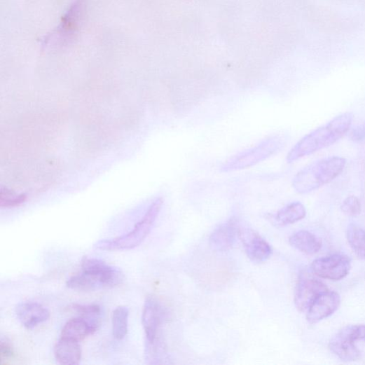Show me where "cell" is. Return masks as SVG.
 Returning <instances> with one entry per match:
<instances>
[{
	"label": "cell",
	"mask_w": 365,
	"mask_h": 365,
	"mask_svg": "<svg viewBox=\"0 0 365 365\" xmlns=\"http://www.w3.org/2000/svg\"><path fill=\"white\" fill-rule=\"evenodd\" d=\"M13 354L14 350L11 342L6 339H3L0 343V359H1V362L4 359L13 357Z\"/></svg>",
	"instance_id": "obj_23"
},
{
	"label": "cell",
	"mask_w": 365,
	"mask_h": 365,
	"mask_svg": "<svg viewBox=\"0 0 365 365\" xmlns=\"http://www.w3.org/2000/svg\"><path fill=\"white\" fill-rule=\"evenodd\" d=\"M239 226L237 221L233 218L216 228L209 238L212 249L221 252L230 250L238 234Z\"/></svg>",
	"instance_id": "obj_13"
},
{
	"label": "cell",
	"mask_w": 365,
	"mask_h": 365,
	"mask_svg": "<svg viewBox=\"0 0 365 365\" xmlns=\"http://www.w3.org/2000/svg\"><path fill=\"white\" fill-rule=\"evenodd\" d=\"M350 269V259L340 254L316 259L312 264V270L316 275L335 281L344 279Z\"/></svg>",
	"instance_id": "obj_7"
},
{
	"label": "cell",
	"mask_w": 365,
	"mask_h": 365,
	"mask_svg": "<svg viewBox=\"0 0 365 365\" xmlns=\"http://www.w3.org/2000/svg\"><path fill=\"white\" fill-rule=\"evenodd\" d=\"M71 308L75 312L84 315H97L101 312V308L98 305L73 304Z\"/></svg>",
	"instance_id": "obj_22"
},
{
	"label": "cell",
	"mask_w": 365,
	"mask_h": 365,
	"mask_svg": "<svg viewBox=\"0 0 365 365\" xmlns=\"http://www.w3.org/2000/svg\"><path fill=\"white\" fill-rule=\"evenodd\" d=\"M97 326L83 317H75L67 322L62 331L61 337L80 342L92 335Z\"/></svg>",
	"instance_id": "obj_14"
},
{
	"label": "cell",
	"mask_w": 365,
	"mask_h": 365,
	"mask_svg": "<svg viewBox=\"0 0 365 365\" xmlns=\"http://www.w3.org/2000/svg\"><path fill=\"white\" fill-rule=\"evenodd\" d=\"M130 310L126 306H118L112 314V333L118 340L124 339L128 335Z\"/></svg>",
	"instance_id": "obj_18"
},
{
	"label": "cell",
	"mask_w": 365,
	"mask_h": 365,
	"mask_svg": "<svg viewBox=\"0 0 365 365\" xmlns=\"http://www.w3.org/2000/svg\"><path fill=\"white\" fill-rule=\"evenodd\" d=\"M287 143V139L282 135L270 136L256 146L229 158L221 165L220 170L231 172L254 167L280 152Z\"/></svg>",
	"instance_id": "obj_5"
},
{
	"label": "cell",
	"mask_w": 365,
	"mask_h": 365,
	"mask_svg": "<svg viewBox=\"0 0 365 365\" xmlns=\"http://www.w3.org/2000/svg\"><path fill=\"white\" fill-rule=\"evenodd\" d=\"M347 236L352 251L358 257L365 259V230L357 225H350Z\"/></svg>",
	"instance_id": "obj_19"
},
{
	"label": "cell",
	"mask_w": 365,
	"mask_h": 365,
	"mask_svg": "<svg viewBox=\"0 0 365 365\" xmlns=\"http://www.w3.org/2000/svg\"><path fill=\"white\" fill-rule=\"evenodd\" d=\"M83 272L68 279L67 287L78 291H94L112 289L123 283L125 275L119 268L104 261L89 257L82 260Z\"/></svg>",
	"instance_id": "obj_2"
},
{
	"label": "cell",
	"mask_w": 365,
	"mask_h": 365,
	"mask_svg": "<svg viewBox=\"0 0 365 365\" xmlns=\"http://www.w3.org/2000/svg\"><path fill=\"white\" fill-rule=\"evenodd\" d=\"M165 317V310L157 300L151 297L146 300L142 312L146 342H152L160 338L159 332Z\"/></svg>",
	"instance_id": "obj_9"
},
{
	"label": "cell",
	"mask_w": 365,
	"mask_h": 365,
	"mask_svg": "<svg viewBox=\"0 0 365 365\" xmlns=\"http://www.w3.org/2000/svg\"><path fill=\"white\" fill-rule=\"evenodd\" d=\"M79 342L61 337L55 346L57 361L62 364H77L82 359Z\"/></svg>",
	"instance_id": "obj_15"
},
{
	"label": "cell",
	"mask_w": 365,
	"mask_h": 365,
	"mask_svg": "<svg viewBox=\"0 0 365 365\" xmlns=\"http://www.w3.org/2000/svg\"><path fill=\"white\" fill-rule=\"evenodd\" d=\"M290 245L299 252L307 255H314L322 248L321 240L315 235L306 230H300L290 237Z\"/></svg>",
	"instance_id": "obj_16"
},
{
	"label": "cell",
	"mask_w": 365,
	"mask_h": 365,
	"mask_svg": "<svg viewBox=\"0 0 365 365\" xmlns=\"http://www.w3.org/2000/svg\"><path fill=\"white\" fill-rule=\"evenodd\" d=\"M163 204V199L156 198L132 230L121 236L99 240L94 248L111 252L128 251L139 247L151 233Z\"/></svg>",
	"instance_id": "obj_4"
},
{
	"label": "cell",
	"mask_w": 365,
	"mask_h": 365,
	"mask_svg": "<svg viewBox=\"0 0 365 365\" xmlns=\"http://www.w3.org/2000/svg\"><path fill=\"white\" fill-rule=\"evenodd\" d=\"M15 312L22 326L29 330L48 321L50 317L48 309L34 302H24L19 304Z\"/></svg>",
	"instance_id": "obj_12"
},
{
	"label": "cell",
	"mask_w": 365,
	"mask_h": 365,
	"mask_svg": "<svg viewBox=\"0 0 365 365\" xmlns=\"http://www.w3.org/2000/svg\"><path fill=\"white\" fill-rule=\"evenodd\" d=\"M146 360L148 364H161L166 357L163 343L158 338L152 342H146Z\"/></svg>",
	"instance_id": "obj_20"
},
{
	"label": "cell",
	"mask_w": 365,
	"mask_h": 365,
	"mask_svg": "<svg viewBox=\"0 0 365 365\" xmlns=\"http://www.w3.org/2000/svg\"><path fill=\"white\" fill-rule=\"evenodd\" d=\"M328 291L323 282L303 272L299 276L295 292L296 308L301 312L308 311L316 298Z\"/></svg>",
	"instance_id": "obj_8"
},
{
	"label": "cell",
	"mask_w": 365,
	"mask_h": 365,
	"mask_svg": "<svg viewBox=\"0 0 365 365\" xmlns=\"http://www.w3.org/2000/svg\"><path fill=\"white\" fill-rule=\"evenodd\" d=\"M340 296L335 291L323 293L313 302L308 310L307 319L315 324L332 315L340 305Z\"/></svg>",
	"instance_id": "obj_11"
},
{
	"label": "cell",
	"mask_w": 365,
	"mask_h": 365,
	"mask_svg": "<svg viewBox=\"0 0 365 365\" xmlns=\"http://www.w3.org/2000/svg\"><path fill=\"white\" fill-rule=\"evenodd\" d=\"M341 209L347 216H356L361 212L360 201L356 196H349L343 201Z\"/></svg>",
	"instance_id": "obj_21"
},
{
	"label": "cell",
	"mask_w": 365,
	"mask_h": 365,
	"mask_svg": "<svg viewBox=\"0 0 365 365\" xmlns=\"http://www.w3.org/2000/svg\"><path fill=\"white\" fill-rule=\"evenodd\" d=\"M345 165V159L339 156L313 162L296 174L293 181L294 188L300 194L312 192L336 179L343 172Z\"/></svg>",
	"instance_id": "obj_3"
},
{
	"label": "cell",
	"mask_w": 365,
	"mask_h": 365,
	"mask_svg": "<svg viewBox=\"0 0 365 365\" xmlns=\"http://www.w3.org/2000/svg\"><path fill=\"white\" fill-rule=\"evenodd\" d=\"M365 138V124L357 126L350 133V139L354 142H359Z\"/></svg>",
	"instance_id": "obj_24"
},
{
	"label": "cell",
	"mask_w": 365,
	"mask_h": 365,
	"mask_svg": "<svg viewBox=\"0 0 365 365\" xmlns=\"http://www.w3.org/2000/svg\"><path fill=\"white\" fill-rule=\"evenodd\" d=\"M353 114L350 112L335 117L324 125L301 139L287 156L289 163L328 148L343 138L350 130Z\"/></svg>",
	"instance_id": "obj_1"
},
{
	"label": "cell",
	"mask_w": 365,
	"mask_h": 365,
	"mask_svg": "<svg viewBox=\"0 0 365 365\" xmlns=\"http://www.w3.org/2000/svg\"><path fill=\"white\" fill-rule=\"evenodd\" d=\"M365 338L364 326H349L340 331L331 340V350L342 360H356L359 352L355 342Z\"/></svg>",
	"instance_id": "obj_6"
},
{
	"label": "cell",
	"mask_w": 365,
	"mask_h": 365,
	"mask_svg": "<svg viewBox=\"0 0 365 365\" xmlns=\"http://www.w3.org/2000/svg\"><path fill=\"white\" fill-rule=\"evenodd\" d=\"M238 235L245 246L248 257L254 262L266 261L272 254L268 242L251 228L239 226Z\"/></svg>",
	"instance_id": "obj_10"
},
{
	"label": "cell",
	"mask_w": 365,
	"mask_h": 365,
	"mask_svg": "<svg viewBox=\"0 0 365 365\" xmlns=\"http://www.w3.org/2000/svg\"><path fill=\"white\" fill-rule=\"evenodd\" d=\"M306 209L301 202H294L278 211L273 216V222L278 226H286L303 220Z\"/></svg>",
	"instance_id": "obj_17"
}]
</instances>
